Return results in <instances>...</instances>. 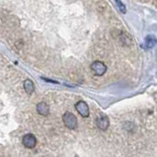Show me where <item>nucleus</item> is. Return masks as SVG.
<instances>
[{"instance_id": "obj_7", "label": "nucleus", "mask_w": 157, "mask_h": 157, "mask_svg": "<svg viewBox=\"0 0 157 157\" xmlns=\"http://www.w3.org/2000/svg\"><path fill=\"white\" fill-rule=\"evenodd\" d=\"M24 88H25V91L27 92V94L32 95L34 91V83L33 82L32 80L28 78V80L24 82Z\"/></svg>"}, {"instance_id": "obj_2", "label": "nucleus", "mask_w": 157, "mask_h": 157, "mask_svg": "<svg viewBox=\"0 0 157 157\" xmlns=\"http://www.w3.org/2000/svg\"><path fill=\"white\" fill-rule=\"evenodd\" d=\"M90 69H91V71L94 73V75H96L98 77L103 76L107 71V67H106L105 64L101 61H98V60L94 61L91 64Z\"/></svg>"}, {"instance_id": "obj_4", "label": "nucleus", "mask_w": 157, "mask_h": 157, "mask_svg": "<svg viewBox=\"0 0 157 157\" xmlns=\"http://www.w3.org/2000/svg\"><path fill=\"white\" fill-rule=\"evenodd\" d=\"M36 137L33 134H27L23 137V144L27 148H33L36 145Z\"/></svg>"}, {"instance_id": "obj_5", "label": "nucleus", "mask_w": 157, "mask_h": 157, "mask_svg": "<svg viewBox=\"0 0 157 157\" xmlns=\"http://www.w3.org/2000/svg\"><path fill=\"white\" fill-rule=\"evenodd\" d=\"M110 122L106 116H100L96 119V126L101 131H106L109 128Z\"/></svg>"}, {"instance_id": "obj_9", "label": "nucleus", "mask_w": 157, "mask_h": 157, "mask_svg": "<svg viewBox=\"0 0 157 157\" xmlns=\"http://www.w3.org/2000/svg\"><path fill=\"white\" fill-rule=\"evenodd\" d=\"M116 1V3H117V5H118V7H119V9H120V11L123 13V14H126V12H127V10H126V6H125V4L123 3L121 0H115Z\"/></svg>"}, {"instance_id": "obj_6", "label": "nucleus", "mask_w": 157, "mask_h": 157, "mask_svg": "<svg viewBox=\"0 0 157 157\" xmlns=\"http://www.w3.org/2000/svg\"><path fill=\"white\" fill-rule=\"evenodd\" d=\"M36 111L39 115L41 116H47L49 114V106L45 102H39L36 105Z\"/></svg>"}, {"instance_id": "obj_8", "label": "nucleus", "mask_w": 157, "mask_h": 157, "mask_svg": "<svg viewBox=\"0 0 157 157\" xmlns=\"http://www.w3.org/2000/svg\"><path fill=\"white\" fill-rule=\"evenodd\" d=\"M156 44V39L155 37L151 36H148L146 38H145V41H144V44L141 46L145 47V49H149V48H152L154 45Z\"/></svg>"}, {"instance_id": "obj_10", "label": "nucleus", "mask_w": 157, "mask_h": 157, "mask_svg": "<svg viewBox=\"0 0 157 157\" xmlns=\"http://www.w3.org/2000/svg\"><path fill=\"white\" fill-rule=\"evenodd\" d=\"M42 80H44V81H45V82H53V83H57V82H56V81H52V80H50V78H42Z\"/></svg>"}, {"instance_id": "obj_1", "label": "nucleus", "mask_w": 157, "mask_h": 157, "mask_svg": "<svg viewBox=\"0 0 157 157\" xmlns=\"http://www.w3.org/2000/svg\"><path fill=\"white\" fill-rule=\"evenodd\" d=\"M63 122L65 126L70 130H75L78 126V120L76 116L71 112H65L63 115Z\"/></svg>"}, {"instance_id": "obj_3", "label": "nucleus", "mask_w": 157, "mask_h": 157, "mask_svg": "<svg viewBox=\"0 0 157 157\" xmlns=\"http://www.w3.org/2000/svg\"><path fill=\"white\" fill-rule=\"evenodd\" d=\"M75 108L82 118H87L90 116V107H88V105L85 101L82 100L78 101L75 104Z\"/></svg>"}]
</instances>
